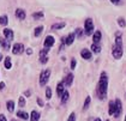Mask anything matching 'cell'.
Returning <instances> with one entry per match:
<instances>
[{
    "label": "cell",
    "mask_w": 126,
    "mask_h": 121,
    "mask_svg": "<svg viewBox=\"0 0 126 121\" xmlns=\"http://www.w3.org/2000/svg\"><path fill=\"white\" fill-rule=\"evenodd\" d=\"M96 93L98 100H101V101H105L107 98V95H108V75L105 71L101 72V75H100V79H98L96 88Z\"/></svg>",
    "instance_id": "1"
},
{
    "label": "cell",
    "mask_w": 126,
    "mask_h": 121,
    "mask_svg": "<svg viewBox=\"0 0 126 121\" xmlns=\"http://www.w3.org/2000/svg\"><path fill=\"white\" fill-rule=\"evenodd\" d=\"M49 77H50V70H49V68L43 70V71L40 73V79H39L40 86H46L49 80Z\"/></svg>",
    "instance_id": "2"
},
{
    "label": "cell",
    "mask_w": 126,
    "mask_h": 121,
    "mask_svg": "<svg viewBox=\"0 0 126 121\" xmlns=\"http://www.w3.org/2000/svg\"><path fill=\"white\" fill-rule=\"evenodd\" d=\"M94 29L95 28H94V22H93V19L91 18L85 19V22H84V32H85V35H87V36L93 35V34L95 32Z\"/></svg>",
    "instance_id": "3"
},
{
    "label": "cell",
    "mask_w": 126,
    "mask_h": 121,
    "mask_svg": "<svg viewBox=\"0 0 126 121\" xmlns=\"http://www.w3.org/2000/svg\"><path fill=\"white\" fill-rule=\"evenodd\" d=\"M123 54H124L123 47H116L115 45H114V46H113V49H112V55H113V58L116 59V60H119V59L123 58Z\"/></svg>",
    "instance_id": "4"
},
{
    "label": "cell",
    "mask_w": 126,
    "mask_h": 121,
    "mask_svg": "<svg viewBox=\"0 0 126 121\" xmlns=\"http://www.w3.org/2000/svg\"><path fill=\"white\" fill-rule=\"evenodd\" d=\"M114 101H115L116 110H115V114H114L113 116H114L115 119H118V118H120L121 112H123V102H121V100H120V98H115Z\"/></svg>",
    "instance_id": "5"
},
{
    "label": "cell",
    "mask_w": 126,
    "mask_h": 121,
    "mask_svg": "<svg viewBox=\"0 0 126 121\" xmlns=\"http://www.w3.org/2000/svg\"><path fill=\"white\" fill-rule=\"evenodd\" d=\"M54 43H55V38H54V36L48 35L47 37L45 38V41H43V47H45V48H48V49H50L52 47L54 46Z\"/></svg>",
    "instance_id": "6"
},
{
    "label": "cell",
    "mask_w": 126,
    "mask_h": 121,
    "mask_svg": "<svg viewBox=\"0 0 126 121\" xmlns=\"http://www.w3.org/2000/svg\"><path fill=\"white\" fill-rule=\"evenodd\" d=\"M23 52H24V46L22 43H15L13 45V47H12V53L15 55H19Z\"/></svg>",
    "instance_id": "7"
},
{
    "label": "cell",
    "mask_w": 126,
    "mask_h": 121,
    "mask_svg": "<svg viewBox=\"0 0 126 121\" xmlns=\"http://www.w3.org/2000/svg\"><path fill=\"white\" fill-rule=\"evenodd\" d=\"M80 56L84 59V60H91L93 59V52L88 48H84L80 50Z\"/></svg>",
    "instance_id": "8"
},
{
    "label": "cell",
    "mask_w": 126,
    "mask_h": 121,
    "mask_svg": "<svg viewBox=\"0 0 126 121\" xmlns=\"http://www.w3.org/2000/svg\"><path fill=\"white\" fill-rule=\"evenodd\" d=\"M73 78H75V76L72 75V73H68V75H66V77L63 79V82H64L66 88H70V86L73 84Z\"/></svg>",
    "instance_id": "9"
},
{
    "label": "cell",
    "mask_w": 126,
    "mask_h": 121,
    "mask_svg": "<svg viewBox=\"0 0 126 121\" xmlns=\"http://www.w3.org/2000/svg\"><path fill=\"white\" fill-rule=\"evenodd\" d=\"M2 34H4V37L6 38V40H9V41H12L13 38H15V34H13V31L9 28H5L2 30Z\"/></svg>",
    "instance_id": "10"
},
{
    "label": "cell",
    "mask_w": 126,
    "mask_h": 121,
    "mask_svg": "<svg viewBox=\"0 0 126 121\" xmlns=\"http://www.w3.org/2000/svg\"><path fill=\"white\" fill-rule=\"evenodd\" d=\"M102 38V32L100 30H95V32L93 34V43H100Z\"/></svg>",
    "instance_id": "11"
},
{
    "label": "cell",
    "mask_w": 126,
    "mask_h": 121,
    "mask_svg": "<svg viewBox=\"0 0 126 121\" xmlns=\"http://www.w3.org/2000/svg\"><path fill=\"white\" fill-rule=\"evenodd\" d=\"M64 92H65V84L61 80V82H59L58 85H57V95H58L59 97H61Z\"/></svg>",
    "instance_id": "12"
},
{
    "label": "cell",
    "mask_w": 126,
    "mask_h": 121,
    "mask_svg": "<svg viewBox=\"0 0 126 121\" xmlns=\"http://www.w3.org/2000/svg\"><path fill=\"white\" fill-rule=\"evenodd\" d=\"M115 110H116L115 101H109V104H108V114L109 115H114Z\"/></svg>",
    "instance_id": "13"
},
{
    "label": "cell",
    "mask_w": 126,
    "mask_h": 121,
    "mask_svg": "<svg viewBox=\"0 0 126 121\" xmlns=\"http://www.w3.org/2000/svg\"><path fill=\"white\" fill-rule=\"evenodd\" d=\"M0 46L2 47L5 50H9L11 48V45H10V41L9 40H6L5 37H2V38H0Z\"/></svg>",
    "instance_id": "14"
},
{
    "label": "cell",
    "mask_w": 126,
    "mask_h": 121,
    "mask_svg": "<svg viewBox=\"0 0 126 121\" xmlns=\"http://www.w3.org/2000/svg\"><path fill=\"white\" fill-rule=\"evenodd\" d=\"M16 17L18 19H20V20H23V19H25V17H27V13H25V11L23 9H17L16 10Z\"/></svg>",
    "instance_id": "15"
},
{
    "label": "cell",
    "mask_w": 126,
    "mask_h": 121,
    "mask_svg": "<svg viewBox=\"0 0 126 121\" xmlns=\"http://www.w3.org/2000/svg\"><path fill=\"white\" fill-rule=\"evenodd\" d=\"M75 38H76V34L75 32H71L66 36V46H71L73 42H75Z\"/></svg>",
    "instance_id": "16"
},
{
    "label": "cell",
    "mask_w": 126,
    "mask_h": 121,
    "mask_svg": "<svg viewBox=\"0 0 126 121\" xmlns=\"http://www.w3.org/2000/svg\"><path fill=\"white\" fill-rule=\"evenodd\" d=\"M40 118H41V114H40L37 110H32L31 114H30V121H39Z\"/></svg>",
    "instance_id": "17"
},
{
    "label": "cell",
    "mask_w": 126,
    "mask_h": 121,
    "mask_svg": "<svg viewBox=\"0 0 126 121\" xmlns=\"http://www.w3.org/2000/svg\"><path fill=\"white\" fill-rule=\"evenodd\" d=\"M90 50L93 53H95V54H100L101 53V46H100V43H93L91 47H90Z\"/></svg>",
    "instance_id": "18"
},
{
    "label": "cell",
    "mask_w": 126,
    "mask_h": 121,
    "mask_svg": "<svg viewBox=\"0 0 126 121\" xmlns=\"http://www.w3.org/2000/svg\"><path fill=\"white\" fill-rule=\"evenodd\" d=\"M17 116H18L19 119H23V120L30 119V115L27 112H24V110H18V112H17Z\"/></svg>",
    "instance_id": "19"
},
{
    "label": "cell",
    "mask_w": 126,
    "mask_h": 121,
    "mask_svg": "<svg viewBox=\"0 0 126 121\" xmlns=\"http://www.w3.org/2000/svg\"><path fill=\"white\" fill-rule=\"evenodd\" d=\"M65 22H59V23H55V24H53L52 27H50V29L52 30H60V29H64L65 28Z\"/></svg>",
    "instance_id": "20"
},
{
    "label": "cell",
    "mask_w": 126,
    "mask_h": 121,
    "mask_svg": "<svg viewBox=\"0 0 126 121\" xmlns=\"http://www.w3.org/2000/svg\"><path fill=\"white\" fill-rule=\"evenodd\" d=\"M43 25H39V27H36L35 30H34V36L35 37H40L41 35H42V32H43Z\"/></svg>",
    "instance_id": "21"
},
{
    "label": "cell",
    "mask_w": 126,
    "mask_h": 121,
    "mask_svg": "<svg viewBox=\"0 0 126 121\" xmlns=\"http://www.w3.org/2000/svg\"><path fill=\"white\" fill-rule=\"evenodd\" d=\"M15 102L12 101V100H10V101H7L6 102V108H7V110H9V113H13L15 112Z\"/></svg>",
    "instance_id": "22"
},
{
    "label": "cell",
    "mask_w": 126,
    "mask_h": 121,
    "mask_svg": "<svg viewBox=\"0 0 126 121\" xmlns=\"http://www.w3.org/2000/svg\"><path fill=\"white\" fill-rule=\"evenodd\" d=\"M43 16H45V13H43L42 11H37V12H34V13H32V18L35 19V20L42 19L43 18Z\"/></svg>",
    "instance_id": "23"
},
{
    "label": "cell",
    "mask_w": 126,
    "mask_h": 121,
    "mask_svg": "<svg viewBox=\"0 0 126 121\" xmlns=\"http://www.w3.org/2000/svg\"><path fill=\"white\" fill-rule=\"evenodd\" d=\"M4 66H5V68H6V70H10L11 67H12V61H11V58H10V56H6V58H5Z\"/></svg>",
    "instance_id": "24"
},
{
    "label": "cell",
    "mask_w": 126,
    "mask_h": 121,
    "mask_svg": "<svg viewBox=\"0 0 126 121\" xmlns=\"http://www.w3.org/2000/svg\"><path fill=\"white\" fill-rule=\"evenodd\" d=\"M60 98H61V103L65 104V103L68 101V98H70V92H68L67 90H65V92L63 93V96H61Z\"/></svg>",
    "instance_id": "25"
},
{
    "label": "cell",
    "mask_w": 126,
    "mask_h": 121,
    "mask_svg": "<svg viewBox=\"0 0 126 121\" xmlns=\"http://www.w3.org/2000/svg\"><path fill=\"white\" fill-rule=\"evenodd\" d=\"M90 103H91V97L90 96H87L85 101H84V104H83V110H87L88 108L90 107Z\"/></svg>",
    "instance_id": "26"
},
{
    "label": "cell",
    "mask_w": 126,
    "mask_h": 121,
    "mask_svg": "<svg viewBox=\"0 0 126 121\" xmlns=\"http://www.w3.org/2000/svg\"><path fill=\"white\" fill-rule=\"evenodd\" d=\"M7 23H9V19H7V16H6V15L0 16V25L6 27V25H7Z\"/></svg>",
    "instance_id": "27"
},
{
    "label": "cell",
    "mask_w": 126,
    "mask_h": 121,
    "mask_svg": "<svg viewBox=\"0 0 126 121\" xmlns=\"http://www.w3.org/2000/svg\"><path fill=\"white\" fill-rule=\"evenodd\" d=\"M118 24H119V27L120 28H125L126 27V20L124 17H120V18H118Z\"/></svg>",
    "instance_id": "28"
},
{
    "label": "cell",
    "mask_w": 126,
    "mask_h": 121,
    "mask_svg": "<svg viewBox=\"0 0 126 121\" xmlns=\"http://www.w3.org/2000/svg\"><path fill=\"white\" fill-rule=\"evenodd\" d=\"M48 53H49V49L48 48H42L41 50H40V58H42V56H48Z\"/></svg>",
    "instance_id": "29"
},
{
    "label": "cell",
    "mask_w": 126,
    "mask_h": 121,
    "mask_svg": "<svg viewBox=\"0 0 126 121\" xmlns=\"http://www.w3.org/2000/svg\"><path fill=\"white\" fill-rule=\"evenodd\" d=\"M75 34H76V37L77 38H82V36H83V29L77 28L76 31H75Z\"/></svg>",
    "instance_id": "30"
},
{
    "label": "cell",
    "mask_w": 126,
    "mask_h": 121,
    "mask_svg": "<svg viewBox=\"0 0 126 121\" xmlns=\"http://www.w3.org/2000/svg\"><path fill=\"white\" fill-rule=\"evenodd\" d=\"M46 98H47V100H50V98H52V89H50L49 86L46 88Z\"/></svg>",
    "instance_id": "31"
},
{
    "label": "cell",
    "mask_w": 126,
    "mask_h": 121,
    "mask_svg": "<svg viewBox=\"0 0 126 121\" xmlns=\"http://www.w3.org/2000/svg\"><path fill=\"white\" fill-rule=\"evenodd\" d=\"M25 103H27V102H25V98H24L23 96H20V97H19V100H18V106L23 108V107L25 106Z\"/></svg>",
    "instance_id": "32"
},
{
    "label": "cell",
    "mask_w": 126,
    "mask_h": 121,
    "mask_svg": "<svg viewBox=\"0 0 126 121\" xmlns=\"http://www.w3.org/2000/svg\"><path fill=\"white\" fill-rule=\"evenodd\" d=\"M48 60H49L48 56H42V58H40V59H39V61L41 62V64H42V65L47 64V62H48Z\"/></svg>",
    "instance_id": "33"
},
{
    "label": "cell",
    "mask_w": 126,
    "mask_h": 121,
    "mask_svg": "<svg viewBox=\"0 0 126 121\" xmlns=\"http://www.w3.org/2000/svg\"><path fill=\"white\" fill-rule=\"evenodd\" d=\"M76 65H77V61H76L75 58H72V59H71V64H70L71 70H75V68H76Z\"/></svg>",
    "instance_id": "34"
},
{
    "label": "cell",
    "mask_w": 126,
    "mask_h": 121,
    "mask_svg": "<svg viewBox=\"0 0 126 121\" xmlns=\"http://www.w3.org/2000/svg\"><path fill=\"white\" fill-rule=\"evenodd\" d=\"M67 121H76V113H71L68 116Z\"/></svg>",
    "instance_id": "35"
},
{
    "label": "cell",
    "mask_w": 126,
    "mask_h": 121,
    "mask_svg": "<svg viewBox=\"0 0 126 121\" xmlns=\"http://www.w3.org/2000/svg\"><path fill=\"white\" fill-rule=\"evenodd\" d=\"M36 102H37V104H39V107H41V108H42V107H45V102H43L41 98H37V100H36Z\"/></svg>",
    "instance_id": "36"
},
{
    "label": "cell",
    "mask_w": 126,
    "mask_h": 121,
    "mask_svg": "<svg viewBox=\"0 0 126 121\" xmlns=\"http://www.w3.org/2000/svg\"><path fill=\"white\" fill-rule=\"evenodd\" d=\"M0 121H7L6 116H5L4 114H0Z\"/></svg>",
    "instance_id": "37"
},
{
    "label": "cell",
    "mask_w": 126,
    "mask_h": 121,
    "mask_svg": "<svg viewBox=\"0 0 126 121\" xmlns=\"http://www.w3.org/2000/svg\"><path fill=\"white\" fill-rule=\"evenodd\" d=\"M110 2L114 4V5H119L120 4V0H110Z\"/></svg>",
    "instance_id": "38"
},
{
    "label": "cell",
    "mask_w": 126,
    "mask_h": 121,
    "mask_svg": "<svg viewBox=\"0 0 126 121\" xmlns=\"http://www.w3.org/2000/svg\"><path fill=\"white\" fill-rule=\"evenodd\" d=\"M4 89H5V83H4V82H1V83H0V91H1V90H4Z\"/></svg>",
    "instance_id": "39"
},
{
    "label": "cell",
    "mask_w": 126,
    "mask_h": 121,
    "mask_svg": "<svg viewBox=\"0 0 126 121\" xmlns=\"http://www.w3.org/2000/svg\"><path fill=\"white\" fill-rule=\"evenodd\" d=\"M27 54H28V55H31V54H32V49H31V48H28V49H27Z\"/></svg>",
    "instance_id": "40"
},
{
    "label": "cell",
    "mask_w": 126,
    "mask_h": 121,
    "mask_svg": "<svg viewBox=\"0 0 126 121\" xmlns=\"http://www.w3.org/2000/svg\"><path fill=\"white\" fill-rule=\"evenodd\" d=\"M24 95H25V96H27V97H29L30 95H31V92H30V90H27V91H25V92H24Z\"/></svg>",
    "instance_id": "41"
},
{
    "label": "cell",
    "mask_w": 126,
    "mask_h": 121,
    "mask_svg": "<svg viewBox=\"0 0 126 121\" xmlns=\"http://www.w3.org/2000/svg\"><path fill=\"white\" fill-rule=\"evenodd\" d=\"M94 121H102L100 118H96V119H94Z\"/></svg>",
    "instance_id": "42"
},
{
    "label": "cell",
    "mask_w": 126,
    "mask_h": 121,
    "mask_svg": "<svg viewBox=\"0 0 126 121\" xmlns=\"http://www.w3.org/2000/svg\"><path fill=\"white\" fill-rule=\"evenodd\" d=\"M0 61H2V55L0 54Z\"/></svg>",
    "instance_id": "43"
},
{
    "label": "cell",
    "mask_w": 126,
    "mask_h": 121,
    "mask_svg": "<svg viewBox=\"0 0 126 121\" xmlns=\"http://www.w3.org/2000/svg\"><path fill=\"white\" fill-rule=\"evenodd\" d=\"M124 121H126V115H125V120H124Z\"/></svg>",
    "instance_id": "44"
},
{
    "label": "cell",
    "mask_w": 126,
    "mask_h": 121,
    "mask_svg": "<svg viewBox=\"0 0 126 121\" xmlns=\"http://www.w3.org/2000/svg\"><path fill=\"white\" fill-rule=\"evenodd\" d=\"M11 121H17V120H11Z\"/></svg>",
    "instance_id": "45"
},
{
    "label": "cell",
    "mask_w": 126,
    "mask_h": 121,
    "mask_svg": "<svg viewBox=\"0 0 126 121\" xmlns=\"http://www.w3.org/2000/svg\"><path fill=\"white\" fill-rule=\"evenodd\" d=\"M105 121H110V120H105Z\"/></svg>",
    "instance_id": "46"
}]
</instances>
